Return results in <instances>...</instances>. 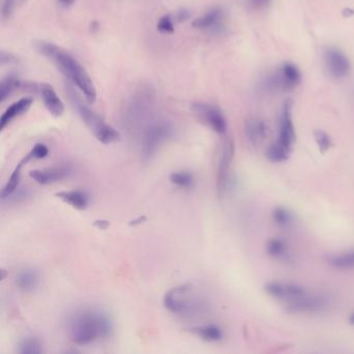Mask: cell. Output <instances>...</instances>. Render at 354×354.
Segmentation results:
<instances>
[{"label": "cell", "instance_id": "cell-2", "mask_svg": "<svg viewBox=\"0 0 354 354\" xmlns=\"http://www.w3.org/2000/svg\"><path fill=\"white\" fill-rule=\"evenodd\" d=\"M33 43L36 51L57 66V69L71 81L72 85H75L85 95L90 103L96 101L97 91L93 80L87 70L78 63L72 54L51 42L39 40Z\"/></svg>", "mask_w": 354, "mask_h": 354}, {"label": "cell", "instance_id": "cell-28", "mask_svg": "<svg viewBox=\"0 0 354 354\" xmlns=\"http://www.w3.org/2000/svg\"><path fill=\"white\" fill-rule=\"evenodd\" d=\"M169 180L174 185L184 188V189L193 187V182H195L193 174L186 171L175 172V173L172 174Z\"/></svg>", "mask_w": 354, "mask_h": 354}, {"label": "cell", "instance_id": "cell-19", "mask_svg": "<svg viewBox=\"0 0 354 354\" xmlns=\"http://www.w3.org/2000/svg\"><path fill=\"white\" fill-rule=\"evenodd\" d=\"M40 281L41 277L39 271L31 267L22 268L17 272L15 277L16 286L26 293L35 291L39 287Z\"/></svg>", "mask_w": 354, "mask_h": 354}, {"label": "cell", "instance_id": "cell-37", "mask_svg": "<svg viewBox=\"0 0 354 354\" xmlns=\"http://www.w3.org/2000/svg\"><path fill=\"white\" fill-rule=\"evenodd\" d=\"M146 221H147V217H146V216H139L137 219L130 221L129 226H133V227H135V226L141 225V223H145Z\"/></svg>", "mask_w": 354, "mask_h": 354}, {"label": "cell", "instance_id": "cell-22", "mask_svg": "<svg viewBox=\"0 0 354 354\" xmlns=\"http://www.w3.org/2000/svg\"><path fill=\"white\" fill-rule=\"evenodd\" d=\"M33 159L31 156L29 155V153L21 160V161L18 163L17 167L14 169L13 173H12L11 177H10L9 181L5 184V187L1 190V200L3 201H5L8 198L11 197L14 193H15L16 190L19 188L20 181H21V169L24 165L29 161V160Z\"/></svg>", "mask_w": 354, "mask_h": 354}, {"label": "cell", "instance_id": "cell-33", "mask_svg": "<svg viewBox=\"0 0 354 354\" xmlns=\"http://www.w3.org/2000/svg\"><path fill=\"white\" fill-rule=\"evenodd\" d=\"M249 7L255 10H263L269 7L271 0H247Z\"/></svg>", "mask_w": 354, "mask_h": 354}, {"label": "cell", "instance_id": "cell-31", "mask_svg": "<svg viewBox=\"0 0 354 354\" xmlns=\"http://www.w3.org/2000/svg\"><path fill=\"white\" fill-rule=\"evenodd\" d=\"M26 0H3L1 15L3 19H10Z\"/></svg>", "mask_w": 354, "mask_h": 354}, {"label": "cell", "instance_id": "cell-27", "mask_svg": "<svg viewBox=\"0 0 354 354\" xmlns=\"http://www.w3.org/2000/svg\"><path fill=\"white\" fill-rule=\"evenodd\" d=\"M18 351L21 354H40L43 352V344L38 338L26 337L20 342Z\"/></svg>", "mask_w": 354, "mask_h": 354}, {"label": "cell", "instance_id": "cell-3", "mask_svg": "<svg viewBox=\"0 0 354 354\" xmlns=\"http://www.w3.org/2000/svg\"><path fill=\"white\" fill-rule=\"evenodd\" d=\"M67 93L70 101L73 104L78 115L100 143L103 145H111V144L118 143L121 139L120 132L115 130L113 126L106 123L98 113L90 109L87 104L83 103L81 98L70 85H68Z\"/></svg>", "mask_w": 354, "mask_h": 354}, {"label": "cell", "instance_id": "cell-24", "mask_svg": "<svg viewBox=\"0 0 354 354\" xmlns=\"http://www.w3.org/2000/svg\"><path fill=\"white\" fill-rule=\"evenodd\" d=\"M327 263L333 269L352 270L354 269V249L345 253L336 254L327 259Z\"/></svg>", "mask_w": 354, "mask_h": 354}, {"label": "cell", "instance_id": "cell-4", "mask_svg": "<svg viewBox=\"0 0 354 354\" xmlns=\"http://www.w3.org/2000/svg\"><path fill=\"white\" fill-rule=\"evenodd\" d=\"M163 305L171 313L186 317L199 315L206 310L203 298L190 284L178 286L167 292L163 297Z\"/></svg>", "mask_w": 354, "mask_h": 354}, {"label": "cell", "instance_id": "cell-16", "mask_svg": "<svg viewBox=\"0 0 354 354\" xmlns=\"http://www.w3.org/2000/svg\"><path fill=\"white\" fill-rule=\"evenodd\" d=\"M38 93L41 95L47 111L53 117L59 118L63 115L64 111H65V106H64L63 101L57 96V92L52 85H48V83H41V85H39Z\"/></svg>", "mask_w": 354, "mask_h": 354}, {"label": "cell", "instance_id": "cell-14", "mask_svg": "<svg viewBox=\"0 0 354 354\" xmlns=\"http://www.w3.org/2000/svg\"><path fill=\"white\" fill-rule=\"evenodd\" d=\"M324 62L329 75L336 79H341L349 73V59L337 48H329L326 50L324 53Z\"/></svg>", "mask_w": 354, "mask_h": 354}, {"label": "cell", "instance_id": "cell-10", "mask_svg": "<svg viewBox=\"0 0 354 354\" xmlns=\"http://www.w3.org/2000/svg\"><path fill=\"white\" fill-rule=\"evenodd\" d=\"M193 111L202 122L209 126L216 133L225 134L227 132V120L221 108L214 104L197 102L193 105Z\"/></svg>", "mask_w": 354, "mask_h": 354}, {"label": "cell", "instance_id": "cell-9", "mask_svg": "<svg viewBox=\"0 0 354 354\" xmlns=\"http://www.w3.org/2000/svg\"><path fill=\"white\" fill-rule=\"evenodd\" d=\"M331 305V299L326 294L307 293L286 305V311L291 314H318L326 311Z\"/></svg>", "mask_w": 354, "mask_h": 354}, {"label": "cell", "instance_id": "cell-20", "mask_svg": "<svg viewBox=\"0 0 354 354\" xmlns=\"http://www.w3.org/2000/svg\"><path fill=\"white\" fill-rule=\"evenodd\" d=\"M266 253L269 257L279 261L290 262L292 260L289 245L281 238H272L266 243Z\"/></svg>", "mask_w": 354, "mask_h": 354}, {"label": "cell", "instance_id": "cell-25", "mask_svg": "<svg viewBox=\"0 0 354 354\" xmlns=\"http://www.w3.org/2000/svg\"><path fill=\"white\" fill-rule=\"evenodd\" d=\"M272 221L282 229H289L295 223V216L288 208L283 206H277L272 211Z\"/></svg>", "mask_w": 354, "mask_h": 354}, {"label": "cell", "instance_id": "cell-34", "mask_svg": "<svg viewBox=\"0 0 354 354\" xmlns=\"http://www.w3.org/2000/svg\"><path fill=\"white\" fill-rule=\"evenodd\" d=\"M190 16H191V14H190V12L188 11V10H180V11L178 12L177 14H176L175 19L176 21L178 22H185L187 21L188 19H189Z\"/></svg>", "mask_w": 354, "mask_h": 354}, {"label": "cell", "instance_id": "cell-32", "mask_svg": "<svg viewBox=\"0 0 354 354\" xmlns=\"http://www.w3.org/2000/svg\"><path fill=\"white\" fill-rule=\"evenodd\" d=\"M49 154V149L44 144H37L29 152V155L33 159H44Z\"/></svg>", "mask_w": 354, "mask_h": 354}, {"label": "cell", "instance_id": "cell-40", "mask_svg": "<svg viewBox=\"0 0 354 354\" xmlns=\"http://www.w3.org/2000/svg\"><path fill=\"white\" fill-rule=\"evenodd\" d=\"M348 322H349L350 325L354 326V312L350 314L349 318H348Z\"/></svg>", "mask_w": 354, "mask_h": 354}, {"label": "cell", "instance_id": "cell-1", "mask_svg": "<svg viewBox=\"0 0 354 354\" xmlns=\"http://www.w3.org/2000/svg\"><path fill=\"white\" fill-rule=\"evenodd\" d=\"M68 333L76 345H90L107 339L113 333V323L106 312L98 308H80L68 318Z\"/></svg>", "mask_w": 354, "mask_h": 354}, {"label": "cell", "instance_id": "cell-15", "mask_svg": "<svg viewBox=\"0 0 354 354\" xmlns=\"http://www.w3.org/2000/svg\"><path fill=\"white\" fill-rule=\"evenodd\" d=\"M72 171L69 167L59 165V167H50L45 169H35L29 173L31 179L35 180L41 185H49L57 183L71 175Z\"/></svg>", "mask_w": 354, "mask_h": 354}, {"label": "cell", "instance_id": "cell-13", "mask_svg": "<svg viewBox=\"0 0 354 354\" xmlns=\"http://www.w3.org/2000/svg\"><path fill=\"white\" fill-rule=\"evenodd\" d=\"M225 10L223 8H213L201 17L197 18L193 22L195 29L207 31L210 33H221L226 29Z\"/></svg>", "mask_w": 354, "mask_h": 354}, {"label": "cell", "instance_id": "cell-5", "mask_svg": "<svg viewBox=\"0 0 354 354\" xmlns=\"http://www.w3.org/2000/svg\"><path fill=\"white\" fill-rule=\"evenodd\" d=\"M295 141L296 131L292 117V102L287 101L282 108L279 136L277 141L268 148L266 157L273 163L287 161L291 155Z\"/></svg>", "mask_w": 354, "mask_h": 354}, {"label": "cell", "instance_id": "cell-35", "mask_svg": "<svg viewBox=\"0 0 354 354\" xmlns=\"http://www.w3.org/2000/svg\"><path fill=\"white\" fill-rule=\"evenodd\" d=\"M5 63L12 64L17 63V59L14 57L13 54L5 53V51L1 52V64L5 65Z\"/></svg>", "mask_w": 354, "mask_h": 354}, {"label": "cell", "instance_id": "cell-18", "mask_svg": "<svg viewBox=\"0 0 354 354\" xmlns=\"http://www.w3.org/2000/svg\"><path fill=\"white\" fill-rule=\"evenodd\" d=\"M33 98L25 97L18 100L17 102L9 106L5 109V113H3V115H1V119H0V130L3 131L14 120L27 113L31 106L33 105Z\"/></svg>", "mask_w": 354, "mask_h": 354}, {"label": "cell", "instance_id": "cell-39", "mask_svg": "<svg viewBox=\"0 0 354 354\" xmlns=\"http://www.w3.org/2000/svg\"><path fill=\"white\" fill-rule=\"evenodd\" d=\"M344 15H345V17H351L352 15H354V11L350 9H346L345 11H344Z\"/></svg>", "mask_w": 354, "mask_h": 354}, {"label": "cell", "instance_id": "cell-17", "mask_svg": "<svg viewBox=\"0 0 354 354\" xmlns=\"http://www.w3.org/2000/svg\"><path fill=\"white\" fill-rule=\"evenodd\" d=\"M244 132L247 139L254 147H259L264 143L268 135V127L263 120L251 118L244 125Z\"/></svg>", "mask_w": 354, "mask_h": 354}, {"label": "cell", "instance_id": "cell-21", "mask_svg": "<svg viewBox=\"0 0 354 354\" xmlns=\"http://www.w3.org/2000/svg\"><path fill=\"white\" fill-rule=\"evenodd\" d=\"M57 197L65 202L74 209L83 210L89 207L90 198L87 193L83 190H70V191H61L57 193Z\"/></svg>", "mask_w": 354, "mask_h": 354}, {"label": "cell", "instance_id": "cell-11", "mask_svg": "<svg viewBox=\"0 0 354 354\" xmlns=\"http://www.w3.org/2000/svg\"><path fill=\"white\" fill-rule=\"evenodd\" d=\"M234 156H235V144L233 139H226L221 149L219 169H217V193L219 197H223L227 191Z\"/></svg>", "mask_w": 354, "mask_h": 354}, {"label": "cell", "instance_id": "cell-29", "mask_svg": "<svg viewBox=\"0 0 354 354\" xmlns=\"http://www.w3.org/2000/svg\"><path fill=\"white\" fill-rule=\"evenodd\" d=\"M314 139L317 144L318 149L322 154L329 152L333 148V139H331L329 134L326 133L323 130H315L314 131Z\"/></svg>", "mask_w": 354, "mask_h": 354}, {"label": "cell", "instance_id": "cell-23", "mask_svg": "<svg viewBox=\"0 0 354 354\" xmlns=\"http://www.w3.org/2000/svg\"><path fill=\"white\" fill-rule=\"evenodd\" d=\"M195 335L201 338L204 341L219 342L223 339V331L219 326L215 324H206V325L198 326L191 329Z\"/></svg>", "mask_w": 354, "mask_h": 354}, {"label": "cell", "instance_id": "cell-8", "mask_svg": "<svg viewBox=\"0 0 354 354\" xmlns=\"http://www.w3.org/2000/svg\"><path fill=\"white\" fill-rule=\"evenodd\" d=\"M301 79L299 69L294 64L286 63L266 76L260 87L265 93H285L301 85Z\"/></svg>", "mask_w": 354, "mask_h": 354}, {"label": "cell", "instance_id": "cell-7", "mask_svg": "<svg viewBox=\"0 0 354 354\" xmlns=\"http://www.w3.org/2000/svg\"><path fill=\"white\" fill-rule=\"evenodd\" d=\"M174 136V127L167 120H152L144 128L141 139V157L150 161L160 148Z\"/></svg>", "mask_w": 354, "mask_h": 354}, {"label": "cell", "instance_id": "cell-30", "mask_svg": "<svg viewBox=\"0 0 354 354\" xmlns=\"http://www.w3.org/2000/svg\"><path fill=\"white\" fill-rule=\"evenodd\" d=\"M175 16L167 15L162 16L157 22V29L161 33L171 35L175 31Z\"/></svg>", "mask_w": 354, "mask_h": 354}, {"label": "cell", "instance_id": "cell-26", "mask_svg": "<svg viewBox=\"0 0 354 354\" xmlns=\"http://www.w3.org/2000/svg\"><path fill=\"white\" fill-rule=\"evenodd\" d=\"M21 87V81L17 74L11 73L5 76L0 83V101L5 102L11 94L18 87Z\"/></svg>", "mask_w": 354, "mask_h": 354}, {"label": "cell", "instance_id": "cell-36", "mask_svg": "<svg viewBox=\"0 0 354 354\" xmlns=\"http://www.w3.org/2000/svg\"><path fill=\"white\" fill-rule=\"evenodd\" d=\"M111 226V223H109V221H103V219H99V221H95V223H94V227L98 228V229L100 230H106L108 227Z\"/></svg>", "mask_w": 354, "mask_h": 354}, {"label": "cell", "instance_id": "cell-12", "mask_svg": "<svg viewBox=\"0 0 354 354\" xmlns=\"http://www.w3.org/2000/svg\"><path fill=\"white\" fill-rule=\"evenodd\" d=\"M264 291L271 297L286 303L295 301L297 298L309 293L307 288L303 286L293 283H284V282H269L264 286Z\"/></svg>", "mask_w": 354, "mask_h": 354}, {"label": "cell", "instance_id": "cell-38", "mask_svg": "<svg viewBox=\"0 0 354 354\" xmlns=\"http://www.w3.org/2000/svg\"><path fill=\"white\" fill-rule=\"evenodd\" d=\"M75 1L76 0H59V5L65 8L70 7V5H73Z\"/></svg>", "mask_w": 354, "mask_h": 354}, {"label": "cell", "instance_id": "cell-6", "mask_svg": "<svg viewBox=\"0 0 354 354\" xmlns=\"http://www.w3.org/2000/svg\"><path fill=\"white\" fill-rule=\"evenodd\" d=\"M155 97V91L149 85H143L129 96L123 109L124 123L127 127H137L148 121Z\"/></svg>", "mask_w": 354, "mask_h": 354}]
</instances>
